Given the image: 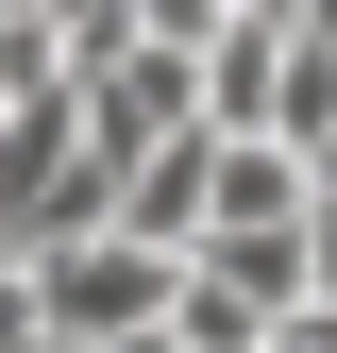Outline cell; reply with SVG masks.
Masks as SVG:
<instances>
[{
  "instance_id": "obj_1",
  "label": "cell",
  "mask_w": 337,
  "mask_h": 353,
  "mask_svg": "<svg viewBox=\"0 0 337 353\" xmlns=\"http://www.w3.org/2000/svg\"><path fill=\"white\" fill-rule=\"evenodd\" d=\"M34 320H51V353H135V336H168V303H186V270L168 252H135V236H68V252H34Z\"/></svg>"
},
{
  "instance_id": "obj_2",
  "label": "cell",
  "mask_w": 337,
  "mask_h": 353,
  "mask_svg": "<svg viewBox=\"0 0 337 353\" xmlns=\"http://www.w3.org/2000/svg\"><path fill=\"white\" fill-rule=\"evenodd\" d=\"M102 236H135V252H168V270H186L202 236H220V135H168V152H135L118 168V219Z\"/></svg>"
},
{
  "instance_id": "obj_3",
  "label": "cell",
  "mask_w": 337,
  "mask_h": 353,
  "mask_svg": "<svg viewBox=\"0 0 337 353\" xmlns=\"http://www.w3.org/2000/svg\"><path fill=\"white\" fill-rule=\"evenodd\" d=\"M287 219H320L304 168H287V152H220V236H287Z\"/></svg>"
},
{
  "instance_id": "obj_4",
  "label": "cell",
  "mask_w": 337,
  "mask_h": 353,
  "mask_svg": "<svg viewBox=\"0 0 337 353\" xmlns=\"http://www.w3.org/2000/svg\"><path fill=\"white\" fill-rule=\"evenodd\" d=\"M220 34H236V0H135V51H186V68H202Z\"/></svg>"
},
{
  "instance_id": "obj_5",
  "label": "cell",
  "mask_w": 337,
  "mask_h": 353,
  "mask_svg": "<svg viewBox=\"0 0 337 353\" xmlns=\"http://www.w3.org/2000/svg\"><path fill=\"white\" fill-rule=\"evenodd\" d=\"M304 286H320V303H337V202H320V219H304Z\"/></svg>"
},
{
  "instance_id": "obj_6",
  "label": "cell",
  "mask_w": 337,
  "mask_h": 353,
  "mask_svg": "<svg viewBox=\"0 0 337 353\" xmlns=\"http://www.w3.org/2000/svg\"><path fill=\"white\" fill-rule=\"evenodd\" d=\"M270 353H337V303H304V320H270Z\"/></svg>"
},
{
  "instance_id": "obj_7",
  "label": "cell",
  "mask_w": 337,
  "mask_h": 353,
  "mask_svg": "<svg viewBox=\"0 0 337 353\" xmlns=\"http://www.w3.org/2000/svg\"><path fill=\"white\" fill-rule=\"evenodd\" d=\"M236 34H304V0H236Z\"/></svg>"
}]
</instances>
